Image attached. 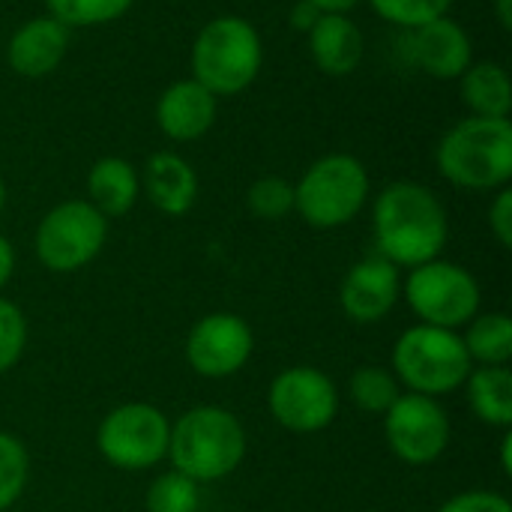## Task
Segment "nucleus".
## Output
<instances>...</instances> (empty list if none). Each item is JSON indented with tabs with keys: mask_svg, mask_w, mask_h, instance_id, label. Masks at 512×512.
<instances>
[{
	"mask_svg": "<svg viewBox=\"0 0 512 512\" xmlns=\"http://www.w3.org/2000/svg\"><path fill=\"white\" fill-rule=\"evenodd\" d=\"M372 228L378 255L396 267H420L441 258L450 222L441 198L414 180L390 183L372 207Z\"/></svg>",
	"mask_w": 512,
	"mask_h": 512,
	"instance_id": "1",
	"label": "nucleus"
},
{
	"mask_svg": "<svg viewBox=\"0 0 512 512\" xmlns=\"http://www.w3.org/2000/svg\"><path fill=\"white\" fill-rule=\"evenodd\" d=\"M249 450L243 423L219 405H198L171 423L168 462L198 486L231 477Z\"/></svg>",
	"mask_w": 512,
	"mask_h": 512,
	"instance_id": "2",
	"label": "nucleus"
},
{
	"mask_svg": "<svg viewBox=\"0 0 512 512\" xmlns=\"http://www.w3.org/2000/svg\"><path fill=\"white\" fill-rule=\"evenodd\" d=\"M438 171L447 183L468 192L504 189L512 177L510 117H465L435 150Z\"/></svg>",
	"mask_w": 512,
	"mask_h": 512,
	"instance_id": "3",
	"label": "nucleus"
},
{
	"mask_svg": "<svg viewBox=\"0 0 512 512\" xmlns=\"http://www.w3.org/2000/svg\"><path fill=\"white\" fill-rule=\"evenodd\" d=\"M192 78L216 99L243 93L261 72L264 45L258 30L240 15H219L192 42Z\"/></svg>",
	"mask_w": 512,
	"mask_h": 512,
	"instance_id": "4",
	"label": "nucleus"
},
{
	"mask_svg": "<svg viewBox=\"0 0 512 512\" xmlns=\"http://www.w3.org/2000/svg\"><path fill=\"white\" fill-rule=\"evenodd\" d=\"M474 363L456 330L414 324L393 345V375L408 393L450 396L465 387Z\"/></svg>",
	"mask_w": 512,
	"mask_h": 512,
	"instance_id": "5",
	"label": "nucleus"
},
{
	"mask_svg": "<svg viewBox=\"0 0 512 512\" xmlns=\"http://www.w3.org/2000/svg\"><path fill=\"white\" fill-rule=\"evenodd\" d=\"M369 201V171L351 153L321 156L294 186V210L306 225L333 231L354 222Z\"/></svg>",
	"mask_w": 512,
	"mask_h": 512,
	"instance_id": "6",
	"label": "nucleus"
},
{
	"mask_svg": "<svg viewBox=\"0 0 512 512\" xmlns=\"http://www.w3.org/2000/svg\"><path fill=\"white\" fill-rule=\"evenodd\" d=\"M402 297L420 324L459 330L480 315V282L462 264L435 258L411 267L402 282Z\"/></svg>",
	"mask_w": 512,
	"mask_h": 512,
	"instance_id": "7",
	"label": "nucleus"
},
{
	"mask_svg": "<svg viewBox=\"0 0 512 512\" xmlns=\"http://www.w3.org/2000/svg\"><path fill=\"white\" fill-rule=\"evenodd\" d=\"M171 420L150 402L111 408L96 429L99 456L117 471H150L168 456Z\"/></svg>",
	"mask_w": 512,
	"mask_h": 512,
	"instance_id": "8",
	"label": "nucleus"
},
{
	"mask_svg": "<svg viewBox=\"0 0 512 512\" xmlns=\"http://www.w3.org/2000/svg\"><path fill=\"white\" fill-rule=\"evenodd\" d=\"M108 240V219L81 198L51 207L33 237L36 258L51 273H75L87 267Z\"/></svg>",
	"mask_w": 512,
	"mask_h": 512,
	"instance_id": "9",
	"label": "nucleus"
},
{
	"mask_svg": "<svg viewBox=\"0 0 512 512\" xmlns=\"http://www.w3.org/2000/svg\"><path fill=\"white\" fill-rule=\"evenodd\" d=\"M270 417L297 435H315L327 429L339 414V387L315 366L282 369L267 390Z\"/></svg>",
	"mask_w": 512,
	"mask_h": 512,
	"instance_id": "10",
	"label": "nucleus"
},
{
	"mask_svg": "<svg viewBox=\"0 0 512 512\" xmlns=\"http://www.w3.org/2000/svg\"><path fill=\"white\" fill-rule=\"evenodd\" d=\"M450 417L438 399L402 393L384 414V438L390 453L414 468L435 465L450 447Z\"/></svg>",
	"mask_w": 512,
	"mask_h": 512,
	"instance_id": "11",
	"label": "nucleus"
},
{
	"mask_svg": "<svg viewBox=\"0 0 512 512\" xmlns=\"http://www.w3.org/2000/svg\"><path fill=\"white\" fill-rule=\"evenodd\" d=\"M255 351V333L234 312H210L198 318L186 336V363L195 375L222 381L237 375Z\"/></svg>",
	"mask_w": 512,
	"mask_h": 512,
	"instance_id": "12",
	"label": "nucleus"
},
{
	"mask_svg": "<svg viewBox=\"0 0 512 512\" xmlns=\"http://www.w3.org/2000/svg\"><path fill=\"white\" fill-rule=\"evenodd\" d=\"M402 297V279L399 267L387 258L366 255L357 261L339 288V306L354 324H381Z\"/></svg>",
	"mask_w": 512,
	"mask_h": 512,
	"instance_id": "13",
	"label": "nucleus"
},
{
	"mask_svg": "<svg viewBox=\"0 0 512 512\" xmlns=\"http://www.w3.org/2000/svg\"><path fill=\"white\" fill-rule=\"evenodd\" d=\"M216 120V96L195 78L168 84L156 102V123L171 141H198Z\"/></svg>",
	"mask_w": 512,
	"mask_h": 512,
	"instance_id": "14",
	"label": "nucleus"
},
{
	"mask_svg": "<svg viewBox=\"0 0 512 512\" xmlns=\"http://www.w3.org/2000/svg\"><path fill=\"white\" fill-rule=\"evenodd\" d=\"M411 33H414V60L432 78H441V81L462 78V72L474 63L471 36L450 15L435 18Z\"/></svg>",
	"mask_w": 512,
	"mask_h": 512,
	"instance_id": "15",
	"label": "nucleus"
},
{
	"mask_svg": "<svg viewBox=\"0 0 512 512\" xmlns=\"http://www.w3.org/2000/svg\"><path fill=\"white\" fill-rule=\"evenodd\" d=\"M66 48H69V27H63L51 15H39L24 21L12 33L6 45V60L21 78H45L60 66Z\"/></svg>",
	"mask_w": 512,
	"mask_h": 512,
	"instance_id": "16",
	"label": "nucleus"
},
{
	"mask_svg": "<svg viewBox=\"0 0 512 512\" xmlns=\"http://www.w3.org/2000/svg\"><path fill=\"white\" fill-rule=\"evenodd\" d=\"M312 63L333 78L351 75L366 51L363 30L342 12H321V18L306 33Z\"/></svg>",
	"mask_w": 512,
	"mask_h": 512,
	"instance_id": "17",
	"label": "nucleus"
},
{
	"mask_svg": "<svg viewBox=\"0 0 512 512\" xmlns=\"http://www.w3.org/2000/svg\"><path fill=\"white\" fill-rule=\"evenodd\" d=\"M141 189L147 192L150 204L165 216H183L198 201V174L195 168L177 153H153L144 165Z\"/></svg>",
	"mask_w": 512,
	"mask_h": 512,
	"instance_id": "18",
	"label": "nucleus"
},
{
	"mask_svg": "<svg viewBox=\"0 0 512 512\" xmlns=\"http://www.w3.org/2000/svg\"><path fill=\"white\" fill-rule=\"evenodd\" d=\"M87 192H90V204L105 219L126 216L141 195V177L126 159L102 156L93 162V168L87 174Z\"/></svg>",
	"mask_w": 512,
	"mask_h": 512,
	"instance_id": "19",
	"label": "nucleus"
},
{
	"mask_svg": "<svg viewBox=\"0 0 512 512\" xmlns=\"http://www.w3.org/2000/svg\"><path fill=\"white\" fill-rule=\"evenodd\" d=\"M474 417L492 429H512V372L507 366H474L465 381Z\"/></svg>",
	"mask_w": 512,
	"mask_h": 512,
	"instance_id": "20",
	"label": "nucleus"
},
{
	"mask_svg": "<svg viewBox=\"0 0 512 512\" xmlns=\"http://www.w3.org/2000/svg\"><path fill=\"white\" fill-rule=\"evenodd\" d=\"M459 93L471 117H510L512 81L501 63H471L459 78Z\"/></svg>",
	"mask_w": 512,
	"mask_h": 512,
	"instance_id": "21",
	"label": "nucleus"
},
{
	"mask_svg": "<svg viewBox=\"0 0 512 512\" xmlns=\"http://www.w3.org/2000/svg\"><path fill=\"white\" fill-rule=\"evenodd\" d=\"M465 351L474 366H507L512 360V321L507 312H483L465 324Z\"/></svg>",
	"mask_w": 512,
	"mask_h": 512,
	"instance_id": "22",
	"label": "nucleus"
},
{
	"mask_svg": "<svg viewBox=\"0 0 512 512\" xmlns=\"http://www.w3.org/2000/svg\"><path fill=\"white\" fill-rule=\"evenodd\" d=\"M348 396L363 414L384 417L402 396V384L384 366H360L348 381Z\"/></svg>",
	"mask_w": 512,
	"mask_h": 512,
	"instance_id": "23",
	"label": "nucleus"
},
{
	"mask_svg": "<svg viewBox=\"0 0 512 512\" xmlns=\"http://www.w3.org/2000/svg\"><path fill=\"white\" fill-rule=\"evenodd\" d=\"M198 507H201V486L174 468L159 474L144 495L147 512H198Z\"/></svg>",
	"mask_w": 512,
	"mask_h": 512,
	"instance_id": "24",
	"label": "nucleus"
},
{
	"mask_svg": "<svg viewBox=\"0 0 512 512\" xmlns=\"http://www.w3.org/2000/svg\"><path fill=\"white\" fill-rule=\"evenodd\" d=\"M45 6L63 27H99L126 15L132 0H45Z\"/></svg>",
	"mask_w": 512,
	"mask_h": 512,
	"instance_id": "25",
	"label": "nucleus"
},
{
	"mask_svg": "<svg viewBox=\"0 0 512 512\" xmlns=\"http://www.w3.org/2000/svg\"><path fill=\"white\" fill-rule=\"evenodd\" d=\"M30 453L21 438L0 432V512L9 510L27 489Z\"/></svg>",
	"mask_w": 512,
	"mask_h": 512,
	"instance_id": "26",
	"label": "nucleus"
},
{
	"mask_svg": "<svg viewBox=\"0 0 512 512\" xmlns=\"http://www.w3.org/2000/svg\"><path fill=\"white\" fill-rule=\"evenodd\" d=\"M246 204L258 219H267V222L285 219L294 213V183L279 174L258 177L246 192Z\"/></svg>",
	"mask_w": 512,
	"mask_h": 512,
	"instance_id": "27",
	"label": "nucleus"
},
{
	"mask_svg": "<svg viewBox=\"0 0 512 512\" xmlns=\"http://www.w3.org/2000/svg\"><path fill=\"white\" fill-rule=\"evenodd\" d=\"M369 3L384 21L405 30H417L435 18H444L453 6V0H369Z\"/></svg>",
	"mask_w": 512,
	"mask_h": 512,
	"instance_id": "28",
	"label": "nucleus"
},
{
	"mask_svg": "<svg viewBox=\"0 0 512 512\" xmlns=\"http://www.w3.org/2000/svg\"><path fill=\"white\" fill-rule=\"evenodd\" d=\"M24 348H27V318L12 300L0 297V375L15 369Z\"/></svg>",
	"mask_w": 512,
	"mask_h": 512,
	"instance_id": "29",
	"label": "nucleus"
},
{
	"mask_svg": "<svg viewBox=\"0 0 512 512\" xmlns=\"http://www.w3.org/2000/svg\"><path fill=\"white\" fill-rule=\"evenodd\" d=\"M438 512H512V504L498 492L471 489V492H462V495H453L450 501H444Z\"/></svg>",
	"mask_w": 512,
	"mask_h": 512,
	"instance_id": "30",
	"label": "nucleus"
},
{
	"mask_svg": "<svg viewBox=\"0 0 512 512\" xmlns=\"http://www.w3.org/2000/svg\"><path fill=\"white\" fill-rule=\"evenodd\" d=\"M489 228L495 234V240L510 249L512 246V189H498L492 207H489Z\"/></svg>",
	"mask_w": 512,
	"mask_h": 512,
	"instance_id": "31",
	"label": "nucleus"
},
{
	"mask_svg": "<svg viewBox=\"0 0 512 512\" xmlns=\"http://www.w3.org/2000/svg\"><path fill=\"white\" fill-rule=\"evenodd\" d=\"M321 18V9L318 6H312L309 0H300L294 9H291V27L294 30H300V33H309L312 30V24Z\"/></svg>",
	"mask_w": 512,
	"mask_h": 512,
	"instance_id": "32",
	"label": "nucleus"
},
{
	"mask_svg": "<svg viewBox=\"0 0 512 512\" xmlns=\"http://www.w3.org/2000/svg\"><path fill=\"white\" fill-rule=\"evenodd\" d=\"M12 273H15V249H12V243L0 234V291L9 285Z\"/></svg>",
	"mask_w": 512,
	"mask_h": 512,
	"instance_id": "33",
	"label": "nucleus"
},
{
	"mask_svg": "<svg viewBox=\"0 0 512 512\" xmlns=\"http://www.w3.org/2000/svg\"><path fill=\"white\" fill-rule=\"evenodd\" d=\"M312 6H318L321 12H342V15H348L360 0H309Z\"/></svg>",
	"mask_w": 512,
	"mask_h": 512,
	"instance_id": "34",
	"label": "nucleus"
},
{
	"mask_svg": "<svg viewBox=\"0 0 512 512\" xmlns=\"http://www.w3.org/2000/svg\"><path fill=\"white\" fill-rule=\"evenodd\" d=\"M501 468H504V474L512 477V432L507 429L504 432V438H501Z\"/></svg>",
	"mask_w": 512,
	"mask_h": 512,
	"instance_id": "35",
	"label": "nucleus"
},
{
	"mask_svg": "<svg viewBox=\"0 0 512 512\" xmlns=\"http://www.w3.org/2000/svg\"><path fill=\"white\" fill-rule=\"evenodd\" d=\"M495 15L504 30H512V0H495Z\"/></svg>",
	"mask_w": 512,
	"mask_h": 512,
	"instance_id": "36",
	"label": "nucleus"
},
{
	"mask_svg": "<svg viewBox=\"0 0 512 512\" xmlns=\"http://www.w3.org/2000/svg\"><path fill=\"white\" fill-rule=\"evenodd\" d=\"M3 204H6V183H3V174H0V210H3Z\"/></svg>",
	"mask_w": 512,
	"mask_h": 512,
	"instance_id": "37",
	"label": "nucleus"
}]
</instances>
